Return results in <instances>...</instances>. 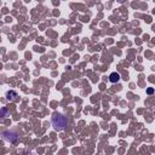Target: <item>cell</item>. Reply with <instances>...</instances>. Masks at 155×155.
<instances>
[{
    "instance_id": "obj_1",
    "label": "cell",
    "mask_w": 155,
    "mask_h": 155,
    "mask_svg": "<svg viewBox=\"0 0 155 155\" xmlns=\"http://www.w3.org/2000/svg\"><path fill=\"white\" fill-rule=\"evenodd\" d=\"M51 124H52V126H53V128L56 130V131H63V130L68 126L69 121H68L67 116L56 113L51 117Z\"/></svg>"
},
{
    "instance_id": "obj_2",
    "label": "cell",
    "mask_w": 155,
    "mask_h": 155,
    "mask_svg": "<svg viewBox=\"0 0 155 155\" xmlns=\"http://www.w3.org/2000/svg\"><path fill=\"white\" fill-rule=\"evenodd\" d=\"M3 137H4L5 141L10 142V143H14V144L17 143L18 139H20V136H18L17 133H15V132H12V131H5L3 133Z\"/></svg>"
},
{
    "instance_id": "obj_3",
    "label": "cell",
    "mask_w": 155,
    "mask_h": 155,
    "mask_svg": "<svg viewBox=\"0 0 155 155\" xmlns=\"http://www.w3.org/2000/svg\"><path fill=\"white\" fill-rule=\"evenodd\" d=\"M17 97H18V95L15 91H9L8 94H6V98H8L9 101H17Z\"/></svg>"
},
{
    "instance_id": "obj_4",
    "label": "cell",
    "mask_w": 155,
    "mask_h": 155,
    "mask_svg": "<svg viewBox=\"0 0 155 155\" xmlns=\"http://www.w3.org/2000/svg\"><path fill=\"white\" fill-rule=\"evenodd\" d=\"M109 80H110V83H117L120 80V74L119 73H111L110 75H109Z\"/></svg>"
},
{
    "instance_id": "obj_5",
    "label": "cell",
    "mask_w": 155,
    "mask_h": 155,
    "mask_svg": "<svg viewBox=\"0 0 155 155\" xmlns=\"http://www.w3.org/2000/svg\"><path fill=\"white\" fill-rule=\"evenodd\" d=\"M6 116H9L8 108H1L0 109V117H6Z\"/></svg>"
},
{
    "instance_id": "obj_6",
    "label": "cell",
    "mask_w": 155,
    "mask_h": 155,
    "mask_svg": "<svg viewBox=\"0 0 155 155\" xmlns=\"http://www.w3.org/2000/svg\"><path fill=\"white\" fill-rule=\"evenodd\" d=\"M147 92H148V94H149V95H152L153 92H154V90H153V89H148V90H147Z\"/></svg>"
}]
</instances>
